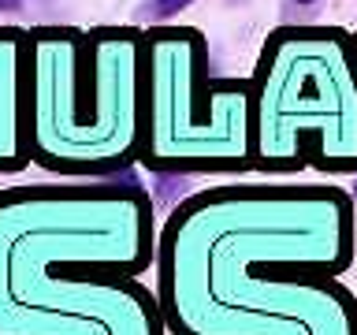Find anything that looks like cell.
Returning <instances> with one entry per match:
<instances>
[{"instance_id": "9c48e42d", "label": "cell", "mask_w": 357, "mask_h": 335, "mask_svg": "<svg viewBox=\"0 0 357 335\" xmlns=\"http://www.w3.org/2000/svg\"><path fill=\"white\" fill-rule=\"evenodd\" d=\"M298 4H312V0H298Z\"/></svg>"}, {"instance_id": "ba28073f", "label": "cell", "mask_w": 357, "mask_h": 335, "mask_svg": "<svg viewBox=\"0 0 357 335\" xmlns=\"http://www.w3.org/2000/svg\"><path fill=\"white\" fill-rule=\"evenodd\" d=\"M22 4V0H0V8H4V11H15Z\"/></svg>"}, {"instance_id": "3957f363", "label": "cell", "mask_w": 357, "mask_h": 335, "mask_svg": "<svg viewBox=\"0 0 357 335\" xmlns=\"http://www.w3.org/2000/svg\"><path fill=\"white\" fill-rule=\"evenodd\" d=\"M142 60L134 27H33L22 52L30 164L63 179H105L142 153Z\"/></svg>"}, {"instance_id": "8992f818", "label": "cell", "mask_w": 357, "mask_h": 335, "mask_svg": "<svg viewBox=\"0 0 357 335\" xmlns=\"http://www.w3.org/2000/svg\"><path fill=\"white\" fill-rule=\"evenodd\" d=\"M22 52L26 30L0 27V175L22 172L30 164L22 119Z\"/></svg>"}, {"instance_id": "5b68a950", "label": "cell", "mask_w": 357, "mask_h": 335, "mask_svg": "<svg viewBox=\"0 0 357 335\" xmlns=\"http://www.w3.org/2000/svg\"><path fill=\"white\" fill-rule=\"evenodd\" d=\"M142 60V153L156 175L253 168L250 78H212L194 27H149Z\"/></svg>"}, {"instance_id": "7a4b0ae2", "label": "cell", "mask_w": 357, "mask_h": 335, "mask_svg": "<svg viewBox=\"0 0 357 335\" xmlns=\"http://www.w3.org/2000/svg\"><path fill=\"white\" fill-rule=\"evenodd\" d=\"M156 257L138 186L0 190V335H167L138 272Z\"/></svg>"}, {"instance_id": "6da1fadb", "label": "cell", "mask_w": 357, "mask_h": 335, "mask_svg": "<svg viewBox=\"0 0 357 335\" xmlns=\"http://www.w3.org/2000/svg\"><path fill=\"white\" fill-rule=\"evenodd\" d=\"M354 198L324 183L190 194L156 239L167 335H357Z\"/></svg>"}, {"instance_id": "277c9868", "label": "cell", "mask_w": 357, "mask_h": 335, "mask_svg": "<svg viewBox=\"0 0 357 335\" xmlns=\"http://www.w3.org/2000/svg\"><path fill=\"white\" fill-rule=\"evenodd\" d=\"M253 168L357 175V49L339 27H279L257 56Z\"/></svg>"}, {"instance_id": "52a82bcc", "label": "cell", "mask_w": 357, "mask_h": 335, "mask_svg": "<svg viewBox=\"0 0 357 335\" xmlns=\"http://www.w3.org/2000/svg\"><path fill=\"white\" fill-rule=\"evenodd\" d=\"M190 0H153V11L156 15H172V11H178V8H186Z\"/></svg>"}, {"instance_id": "30bf717a", "label": "cell", "mask_w": 357, "mask_h": 335, "mask_svg": "<svg viewBox=\"0 0 357 335\" xmlns=\"http://www.w3.org/2000/svg\"><path fill=\"white\" fill-rule=\"evenodd\" d=\"M354 49H357V34H354Z\"/></svg>"}]
</instances>
